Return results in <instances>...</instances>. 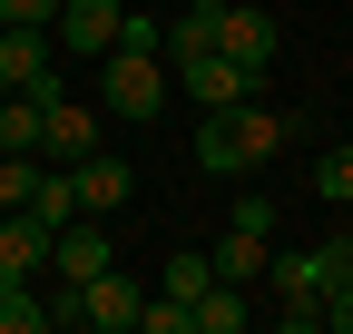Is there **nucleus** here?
Instances as JSON below:
<instances>
[{
	"label": "nucleus",
	"mask_w": 353,
	"mask_h": 334,
	"mask_svg": "<svg viewBox=\"0 0 353 334\" xmlns=\"http://www.w3.org/2000/svg\"><path fill=\"white\" fill-rule=\"evenodd\" d=\"M285 138H294V118H285V108H265V99L196 108V167H206V177H255V167L275 157Z\"/></svg>",
	"instance_id": "nucleus-1"
},
{
	"label": "nucleus",
	"mask_w": 353,
	"mask_h": 334,
	"mask_svg": "<svg viewBox=\"0 0 353 334\" xmlns=\"http://www.w3.org/2000/svg\"><path fill=\"white\" fill-rule=\"evenodd\" d=\"M265 295H275V324L285 334H324V266H314V246L265 256Z\"/></svg>",
	"instance_id": "nucleus-2"
},
{
	"label": "nucleus",
	"mask_w": 353,
	"mask_h": 334,
	"mask_svg": "<svg viewBox=\"0 0 353 334\" xmlns=\"http://www.w3.org/2000/svg\"><path fill=\"white\" fill-rule=\"evenodd\" d=\"M99 108H108V118H138V128H148V118L167 108V59L108 50V59H99Z\"/></svg>",
	"instance_id": "nucleus-3"
},
{
	"label": "nucleus",
	"mask_w": 353,
	"mask_h": 334,
	"mask_svg": "<svg viewBox=\"0 0 353 334\" xmlns=\"http://www.w3.org/2000/svg\"><path fill=\"white\" fill-rule=\"evenodd\" d=\"M167 89H187L196 108H236V99H255V89H265V79H255V69H236L226 50H196V59H176V69H167Z\"/></svg>",
	"instance_id": "nucleus-4"
},
{
	"label": "nucleus",
	"mask_w": 353,
	"mask_h": 334,
	"mask_svg": "<svg viewBox=\"0 0 353 334\" xmlns=\"http://www.w3.org/2000/svg\"><path fill=\"white\" fill-rule=\"evenodd\" d=\"M216 50H226L236 69H275V50H285V30H275V10H236V0H226V20H216Z\"/></svg>",
	"instance_id": "nucleus-5"
},
{
	"label": "nucleus",
	"mask_w": 353,
	"mask_h": 334,
	"mask_svg": "<svg viewBox=\"0 0 353 334\" xmlns=\"http://www.w3.org/2000/svg\"><path fill=\"white\" fill-rule=\"evenodd\" d=\"M108 39H118V0H59V50H69V59L99 69Z\"/></svg>",
	"instance_id": "nucleus-6"
},
{
	"label": "nucleus",
	"mask_w": 353,
	"mask_h": 334,
	"mask_svg": "<svg viewBox=\"0 0 353 334\" xmlns=\"http://www.w3.org/2000/svg\"><path fill=\"white\" fill-rule=\"evenodd\" d=\"M88 148H99V108H79V99H50V118H39V157H50V167H79Z\"/></svg>",
	"instance_id": "nucleus-7"
},
{
	"label": "nucleus",
	"mask_w": 353,
	"mask_h": 334,
	"mask_svg": "<svg viewBox=\"0 0 353 334\" xmlns=\"http://www.w3.org/2000/svg\"><path fill=\"white\" fill-rule=\"evenodd\" d=\"M50 266H59V285H88V275H108V266H118V256H108V226L69 217V226L50 236Z\"/></svg>",
	"instance_id": "nucleus-8"
},
{
	"label": "nucleus",
	"mask_w": 353,
	"mask_h": 334,
	"mask_svg": "<svg viewBox=\"0 0 353 334\" xmlns=\"http://www.w3.org/2000/svg\"><path fill=\"white\" fill-rule=\"evenodd\" d=\"M50 236L59 226H39L30 206H0V266L10 275H50Z\"/></svg>",
	"instance_id": "nucleus-9"
},
{
	"label": "nucleus",
	"mask_w": 353,
	"mask_h": 334,
	"mask_svg": "<svg viewBox=\"0 0 353 334\" xmlns=\"http://www.w3.org/2000/svg\"><path fill=\"white\" fill-rule=\"evenodd\" d=\"M69 177H79V217H118L128 206V157H108V148H88Z\"/></svg>",
	"instance_id": "nucleus-10"
},
{
	"label": "nucleus",
	"mask_w": 353,
	"mask_h": 334,
	"mask_svg": "<svg viewBox=\"0 0 353 334\" xmlns=\"http://www.w3.org/2000/svg\"><path fill=\"white\" fill-rule=\"evenodd\" d=\"M216 20H226V0H187V10L167 20V39H157V59L176 69V59H196V50H216Z\"/></svg>",
	"instance_id": "nucleus-11"
},
{
	"label": "nucleus",
	"mask_w": 353,
	"mask_h": 334,
	"mask_svg": "<svg viewBox=\"0 0 353 334\" xmlns=\"http://www.w3.org/2000/svg\"><path fill=\"white\" fill-rule=\"evenodd\" d=\"M187 315H196V334H245V324H255V305H245V285H226V275H216V285H206V295H196Z\"/></svg>",
	"instance_id": "nucleus-12"
},
{
	"label": "nucleus",
	"mask_w": 353,
	"mask_h": 334,
	"mask_svg": "<svg viewBox=\"0 0 353 334\" xmlns=\"http://www.w3.org/2000/svg\"><path fill=\"white\" fill-rule=\"evenodd\" d=\"M30 217H39V226H69V217H79V177H69V167H50V157H39V187H30Z\"/></svg>",
	"instance_id": "nucleus-13"
},
{
	"label": "nucleus",
	"mask_w": 353,
	"mask_h": 334,
	"mask_svg": "<svg viewBox=\"0 0 353 334\" xmlns=\"http://www.w3.org/2000/svg\"><path fill=\"white\" fill-rule=\"evenodd\" d=\"M206 285H216V256H206V246H176V256L157 266V295H187V305H196Z\"/></svg>",
	"instance_id": "nucleus-14"
},
{
	"label": "nucleus",
	"mask_w": 353,
	"mask_h": 334,
	"mask_svg": "<svg viewBox=\"0 0 353 334\" xmlns=\"http://www.w3.org/2000/svg\"><path fill=\"white\" fill-rule=\"evenodd\" d=\"M0 334H50V295H39L30 275L0 285Z\"/></svg>",
	"instance_id": "nucleus-15"
},
{
	"label": "nucleus",
	"mask_w": 353,
	"mask_h": 334,
	"mask_svg": "<svg viewBox=\"0 0 353 334\" xmlns=\"http://www.w3.org/2000/svg\"><path fill=\"white\" fill-rule=\"evenodd\" d=\"M206 256H216V275H226V285H255V275H265V236H245V226H226V236L206 246Z\"/></svg>",
	"instance_id": "nucleus-16"
},
{
	"label": "nucleus",
	"mask_w": 353,
	"mask_h": 334,
	"mask_svg": "<svg viewBox=\"0 0 353 334\" xmlns=\"http://www.w3.org/2000/svg\"><path fill=\"white\" fill-rule=\"evenodd\" d=\"M39 118H50V108H39V99H0V148H10V157H39Z\"/></svg>",
	"instance_id": "nucleus-17"
},
{
	"label": "nucleus",
	"mask_w": 353,
	"mask_h": 334,
	"mask_svg": "<svg viewBox=\"0 0 353 334\" xmlns=\"http://www.w3.org/2000/svg\"><path fill=\"white\" fill-rule=\"evenodd\" d=\"M314 197L324 206H353V148H324L314 157Z\"/></svg>",
	"instance_id": "nucleus-18"
},
{
	"label": "nucleus",
	"mask_w": 353,
	"mask_h": 334,
	"mask_svg": "<svg viewBox=\"0 0 353 334\" xmlns=\"http://www.w3.org/2000/svg\"><path fill=\"white\" fill-rule=\"evenodd\" d=\"M138 334H196L187 295H148V305H138Z\"/></svg>",
	"instance_id": "nucleus-19"
},
{
	"label": "nucleus",
	"mask_w": 353,
	"mask_h": 334,
	"mask_svg": "<svg viewBox=\"0 0 353 334\" xmlns=\"http://www.w3.org/2000/svg\"><path fill=\"white\" fill-rule=\"evenodd\" d=\"M314 266H324V295H334V285H353V226H334V236L314 246Z\"/></svg>",
	"instance_id": "nucleus-20"
},
{
	"label": "nucleus",
	"mask_w": 353,
	"mask_h": 334,
	"mask_svg": "<svg viewBox=\"0 0 353 334\" xmlns=\"http://www.w3.org/2000/svg\"><path fill=\"white\" fill-rule=\"evenodd\" d=\"M30 187H39V157H10V148H0V206H30Z\"/></svg>",
	"instance_id": "nucleus-21"
},
{
	"label": "nucleus",
	"mask_w": 353,
	"mask_h": 334,
	"mask_svg": "<svg viewBox=\"0 0 353 334\" xmlns=\"http://www.w3.org/2000/svg\"><path fill=\"white\" fill-rule=\"evenodd\" d=\"M226 226H245V236H275V197H255V187H245V197L226 206Z\"/></svg>",
	"instance_id": "nucleus-22"
},
{
	"label": "nucleus",
	"mask_w": 353,
	"mask_h": 334,
	"mask_svg": "<svg viewBox=\"0 0 353 334\" xmlns=\"http://www.w3.org/2000/svg\"><path fill=\"white\" fill-rule=\"evenodd\" d=\"M0 20L10 30H59V0H0Z\"/></svg>",
	"instance_id": "nucleus-23"
},
{
	"label": "nucleus",
	"mask_w": 353,
	"mask_h": 334,
	"mask_svg": "<svg viewBox=\"0 0 353 334\" xmlns=\"http://www.w3.org/2000/svg\"><path fill=\"white\" fill-rule=\"evenodd\" d=\"M324 324H334V334H353V285H334V295H324Z\"/></svg>",
	"instance_id": "nucleus-24"
},
{
	"label": "nucleus",
	"mask_w": 353,
	"mask_h": 334,
	"mask_svg": "<svg viewBox=\"0 0 353 334\" xmlns=\"http://www.w3.org/2000/svg\"><path fill=\"white\" fill-rule=\"evenodd\" d=\"M0 285H10V266H0Z\"/></svg>",
	"instance_id": "nucleus-25"
},
{
	"label": "nucleus",
	"mask_w": 353,
	"mask_h": 334,
	"mask_svg": "<svg viewBox=\"0 0 353 334\" xmlns=\"http://www.w3.org/2000/svg\"><path fill=\"white\" fill-rule=\"evenodd\" d=\"M0 30H10V20H0Z\"/></svg>",
	"instance_id": "nucleus-26"
}]
</instances>
